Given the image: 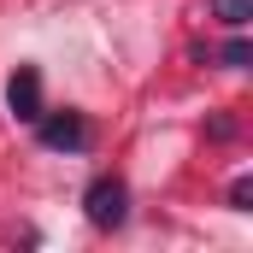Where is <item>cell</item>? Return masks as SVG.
I'll return each instance as SVG.
<instances>
[{
	"instance_id": "obj_1",
	"label": "cell",
	"mask_w": 253,
	"mask_h": 253,
	"mask_svg": "<svg viewBox=\"0 0 253 253\" xmlns=\"http://www.w3.org/2000/svg\"><path fill=\"white\" fill-rule=\"evenodd\" d=\"M83 212H88L94 230H124L129 224V189H124V177H94V183L83 189Z\"/></svg>"
},
{
	"instance_id": "obj_2",
	"label": "cell",
	"mask_w": 253,
	"mask_h": 253,
	"mask_svg": "<svg viewBox=\"0 0 253 253\" xmlns=\"http://www.w3.org/2000/svg\"><path fill=\"white\" fill-rule=\"evenodd\" d=\"M36 135H42V147H59V153H83L94 129H88V118H83V112H59V118H47V112H42V118H36Z\"/></svg>"
},
{
	"instance_id": "obj_3",
	"label": "cell",
	"mask_w": 253,
	"mask_h": 253,
	"mask_svg": "<svg viewBox=\"0 0 253 253\" xmlns=\"http://www.w3.org/2000/svg\"><path fill=\"white\" fill-rule=\"evenodd\" d=\"M6 106H12V118L18 124H36L47 106H42V71L36 65H18L12 71V83H6Z\"/></svg>"
},
{
	"instance_id": "obj_4",
	"label": "cell",
	"mask_w": 253,
	"mask_h": 253,
	"mask_svg": "<svg viewBox=\"0 0 253 253\" xmlns=\"http://www.w3.org/2000/svg\"><path fill=\"white\" fill-rule=\"evenodd\" d=\"M212 18H218V24H230V30H248L253 0H212Z\"/></svg>"
},
{
	"instance_id": "obj_5",
	"label": "cell",
	"mask_w": 253,
	"mask_h": 253,
	"mask_svg": "<svg viewBox=\"0 0 253 253\" xmlns=\"http://www.w3.org/2000/svg\"><path fill=\"white\" fill-rule=\"evenodd\" d=\"M248 59H253V47L242 42V36H236V42H224V65H230V71H242Z\"/></svg>"
},
{
	"instance_id": "obj_6",
	"label": "cell",
	"mask_w": 253,
	"mask_h": 253,
	"mask_svg": "<svg viewBox=\"0 0 253 253\" xmlns=\"http://www.w3.org/2000/svg\"><path fill=\"white\" fill-rule=\"evenodd\" d=\"M248 200H253V177H236V183H230V206L248 212Z\"/></svg>"
}]
</instances>
